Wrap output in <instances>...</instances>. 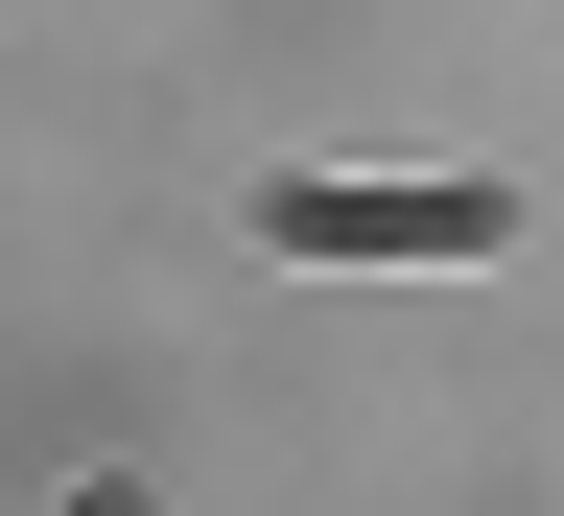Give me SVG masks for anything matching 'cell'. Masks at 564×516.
Masks as SVG:
<instances>
[{
    "label": "cell",
    "mask_w": 564,
    "mask_h": 516,
    "mask_svg": "<svg viewBox=\"0 0 564 516\" xmlns=\"http://www.w3.org/2000/svg\"><path fill=\"white\" fill-rule=\"evenodd\" d=\"M282 235H306V259H470L494 188H282Z\"/></svg>",
    "instance_id": "6da1fadb"
}]
</instances>
